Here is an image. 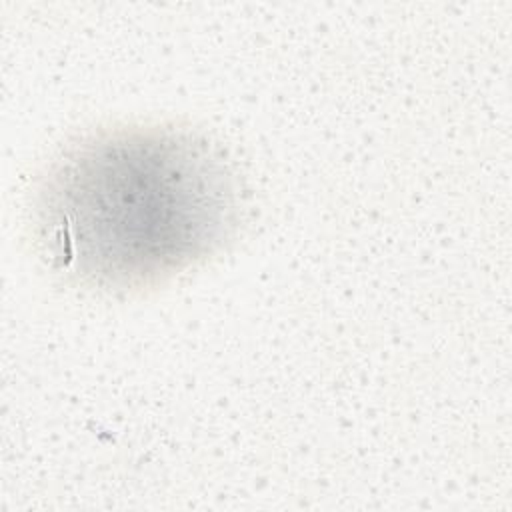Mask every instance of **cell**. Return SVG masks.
<instances>
[{
	"label": "cell",
	"mask_w": 512,
	"mask_h": 512,
	"mask_svg": "<svg viewBox=\"0 0 512 512\" xmlns=\"http://www.w3.org/2000/svg\"><path fill=\"white\" fill-rule=\"evenodd\" d=\"M228 166L176 130H122L70 150L40 194L50 260L102 288H134L212 252L234 224Z\"/></svg>",
	"instance_id": "obj_1"
}]
</instances>
